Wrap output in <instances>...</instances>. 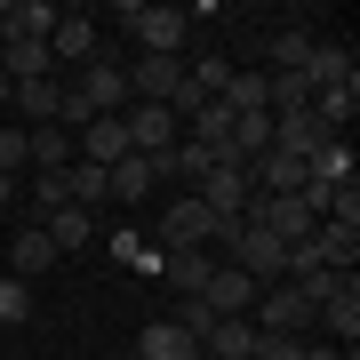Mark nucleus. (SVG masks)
<instances>
[{"label": "nucleus", "instance_id": "f257e3e1", "mask_svg": "<svg viewBox=\"0 0 360 360\" xmlns=\"http://www.w3.org/2000/svg\"><path fill=\"white\" fill-rule=\"evenodd\" d=\"M129 65H80V89H65V112H56V129H89V120H120L129 112Z\"/></svg>", "mask_w": 360, "mask_h": 360}, {"label": "nucleus", "instance_id": "f03ea898", "mask_svg": "<svg viewBox=\"0 0 360 360\" xmlns=\"http://www.w3.org/2000/svg\"><path fill=\"white\" fill-rule=\"evenodd\" d=\"M224 264L232 272H248V281H257V288H281V272H288V240H272V232L264 224H232L224 232Z\"/></svg>", "mask_w": 360, "mask_h": 360}, {"label": "nucleus", "instance_id": "7ed1b4c3", "mask_svg": "<svg viewBox=\"0 0 360 360\" xmlns=\"http://www.w3.org/2000/svg\"><path fill=\"white\" fill-rule=\"evenodd\" d=\"M224 232H232L224 217H208V208L184 193V200H168L160 217H153V248H160V257H176V248H208V240L224 248Z\"/></svg>", "mask_w": 360, "mask_h": 360}, {"label": "nucleus", "instance_id": "20e7f679", "mask_svg": "<svg viewBox=\"0 0 360 360\" xmlns=\"http://www.w3.org/2000/svg\"><path fill=\"white\" fill-rule=\"evenodd\" d=\"M248 312H257V321H248L257 336H304V328H321V304L296 296L288 281H281V288H257V304H248Z\"/></svg>", "mask_w": 360, "mask_h": 360}, {"label": "nucleus", "instance_id": "39448f33", "mask_svg": "<svg viewBox=\"0 0 360 360\" xmlns=\"http://www.w3.org/2000/svg\"><path fill=\"white\" fill-rule=\"evenodd\" d=\"M120 25L136 32L144 56H184V40H193V8H120Z\"/></svg>", "mask_w": 360, "mask_h": 360}, {"label": "nucleus", "instance_id": "423d86ee", "mask_svg": "<svg viewBox=\"0 0 360 360\" xmlns=\"http://www.w3.org/2000/svg\"><path fill=\"white\" fill-rule=\"evenodd\" d=\"M193 200L208 208V217L240 224V208L257 200V184H248V168H232V160H217V168H208V176H200V193H193Z\"/></svg>", "mask_w": 360, "mask_h": 360}, {"label": "nucleus", "instance_id": "0eeeda50", "mask_svg": "<svg viewBox=\"0 0 360 360\" xmlns=\"http://www.w3.org/2000/svg\"><path fill=\"white\" fill-rule=\"evenodd\" d=\"M120 129H129V153H136V160H160L168 144L184 136L168 104H129V112H120Z\"/></svg>", "mask_w": 360, "mask_h": 360}, {"label": "nucleus", "instance_id": "6e6552de", "mask_svg": "<svg viewBox=\"0 0 360 360\" xmlns=\"http://www.w3.org/2000/svg\"><path fill=\"white\" fill-rule=\"evenodd\" d=\"M129 96L136 104H176L184 96V56H136L129 65Z\"/></svg>", "mask_w": 360, "mask_h": 360}, {"label": "nucleus", "instance_id": "1a4fd4ad", "mask_svg": "<svg viewBox=\"0 0 360 360\" xmlns=\"http://www.w3.org/2000/svg\"><path fill=\"white\" fill-rule=\"evenodd\" d=\"M200 304L217 312V321H248V304H257V281H248V272H232V264H217V272H208V288H200Z\"/></svg>", "mask_w": 360, "mask_h": 360}, {"label": "nucleus", "instance_id": "9d476101", "mask_svg": "<svg viewBox=\"0 0 360 360\" xmlns=\"http://www.w3.org/2000/svg\"><path fill=\"white\" fill-rule=\"evenodd\" d=\"M104 184H112V208H144V200H153V184H160V160H112V168H104Z\"/></svg>", "mask_w": 360, "mask_h": 360}, {"label": "nucleus", "instance_id": "9b49d317", "mask_svg": "<svg viewBox=\"0 0 360 360\" xmlns=\"http://www.w3.org/2000/svg\"><path fill=\"white\" fill-rule=\"evenodd\" d=\"M328 144V129L312 112H272V153H288V160H312Z\"/></svg>", "mask_w": 360, "mask_h": 360}, {"label": "nucleus", "instance_id": "f8f14e48", "mask_svg": "<svg viewBox=\"0 0 360 360\" xmlns=\"http://www.w3.org/2000/svg\"><path fill=\"white\" fill-rule=\"evenodd\" d=\"M16 112H25V129H56V112H65V89L56 80H16Z\"/></svg>", "mask_w": 360, "mask_h": 360}, {"label": "nucleus", "instance_id": "ddd939ff", "mask_svg": "<svg viewBox=\"0 0 360 360\" xmlns=\"http://www.w3.org/2000/svg\"><path fill=\"white\" fill-rule=\"evenodd\" d=\"M49 65H96V25L89 16H65L49 32Z\"/></svg>", "mask_w": 360, "mask_h": 360}, {"label": "nucleus", "instance_id": "4468645a", "mask_svg": "<svg viewBox=\"0 0 360 360\" xmlns=\"http://www.w3.org/2000/svg\"><path fill=\"white\" fill-rule=\"evenodd\" d=\"M8 264H16V281H40V272L56 264V240L40 224H16V240H8Z\"/></svg>", "mask_w": 360, "mask_h": 360}, {"label": "nucleus", "instance_id": "2eb2a0df", "mask_svg": "<svg viewBox=\"0 0 360 360\" xmlns=\"http://www.w3.org/2000/svg\"><path fill=\"white\" fill-rule=\"evenodd\" d=\"M72 144H80V160H89V168H112V160H129V129H120V120H89V129H80Z\"/></svg>", "mask_w": 360, "mask_h": 360}, {"label": "nucleus", "instance_id": "dca6fc26", "mask_svg": "<svg viewBox=\"0 0 360 360\" xmlns=\"http://www.w3.org/2000/svg\"><path fill=\"white\" fill-rule=\"evenodd\" d=\"M56 25H65V8H56V0H8V25H0V32H16V40H49Z\"/></svg>", "mask_w": 360, "mask_h": 360}, {"label": "nucleus", "instance_id": "f3484780", "mask_svg": "<svg viewBox=\"0 0 360 360\" xmlns=\"http://www.w3.org/2000/svg\"><path fill=\"white\" fill-rule=\"evenodd\" d=\"M304 80H312V96H328V89H352V49H312L304 56Z\"/></svg>", "mask_w": 360, "mask_h": 360}, {"label": "nucleus", "instance_id": "a211bd4d", "mask_svg": "<svg viewBox=\"0 0 360 360\" xmlns=\"http://www.w3.org/2000/svg\"><path fill=\"white\" fill-rule=\"evenodd\" d=\"M160 272H168V288H176V296H200L208 272H217V257H208V248H176V257H160Z\"/></svg>", "mask_w": 360, "mask_h": 360}, {"label": "nucleus", "instance_id": "6ab92c4d", "mask_svg": "<svg viewBox=\"0 0 360 360\" xmlns=\"http://www.w3.org/2000/svg\"><path fill=\"white\" fill-rule=\"evenodd\" d=\"M257 345H264V336L248 328V321H217V328L200 336V352H208V360H257Z\"/></svg>", "mask_w": 360, "mask_h": 360}, {"label": "nucleus", "instance_id": "aec40b11", "mask_svg": "<svg viewBox=\"0 0 360 360\" xmlns=\"http://www.w3.org/2000/svg\"><path fill=\"white\" fill-rule=\"evenodd\" d=\"M312 248H321L328 272H352L360 264V224H312Z\"/></svg>", "mask_w": 360, "mask_h": 360}, {"label": "nucleus", "instance_id": "412c9836", "mask_svg": "<svg viewBox=\"0 0 360 360\" xmlns=\"http://www.w3.org/2000/svg\"><path fill=\"white\" fill-rule=\"evenodd\" d=\"M321 328L336 336V345H360V281H345V288L321 304Z\"/></svg>", "mask_w": 360, "mask_h": 360}, {"label": "nucleus", "instance_id": "4be33fe9", "mask_svg": "<svg viewBox=\"0 0 360 360\" xmlns=\"http://www.w3.org/2000/svg\"><path fill=\"white\" fill-rule=\"evenodd\" d=\"M136 360H200V345H193L176 321H153V328L136 336Z\"/></svg>", "mask_w": 360, "mask_h": 360}, {"label": "nucleus", "instance_id": "5701e85b", "mask_svg": "<svg viewBox=\"0 0 360 360\" xmlns=\"http://www.w3.org/2000/svg\"><path fill=\"white\" fill-rule=\"evenodd\" d=\"M40 232L56 240V257H72V248L96 240V217H89V208H56V217H40Z\"/></svg>", "mask_w": 360, "mask_h": 360}, {"label": "nucleus", "instance_id": "b1692460", "mask_svg": "<svg viewBox=\"0 0 360 360\" xmlns=\"http://www.w3.org/2000/svg\"><path fill=\"white\" fill-rule=\"evenodd\" d=\"M8 321H32V281H0V328Z\"/></svg>", "mask_w": 360, "mask_h": 360}, {"label": "nucleus", "instance_id": "393cba45", "mask_svg": "<svg viewBox=\"0 0 360 360\" xmlns=\"http://www.w3.org/2000/svg\"><path fill=\"white\" fill-rule=\"evenodd\" d=\"M176 328H184V336H193V345H200V336H208V328H217V312H208V304H200V296H184V312H176Z\"/></svg>", "mask_w": 360, "mask_h": 360}, {"label": "nucleus", "instance_id": "a878e982", "mask_svg": "<svg viewBox=\"0 0 360 360\" xmlns=\"http://www.w3.org/2000/svg\"><path fill=\"white\" fill-rule=\"evenodd\" d=\"M0 176H25V129H0Z\"/></svg>", "mask_w": 360, "mask_h": 360}, {"label": "nucleus", "instance_id": "bb28decb", "mask_svg": "<svg viewBox=\"0 0 360 360\" xmlns=\"http://www.w3.org/2000/svg\"><path fill=\"white\" fill-rule=\"evenodd\" d=\"M0 208H16V176H0Z\"/></svg>", "mask_w": 360, "mask_h": 360}, {"label": "nucleus", "instance_id": "cd10ccee", "mask_svg": "<svg viewBox=\"0 0 360 360\" xmlns=\"http://www.w3.org/2000/svg\"><path fill=\"white\" fill-rule=\"evenodd\" d=\"M8 96H16V80H8V72H0V112H8Z\"/></svg>", "mask_w": 360, "mask_h": 360}, {"label": "nucleus", "instance_id": "c85d7f7f", "mask_svg": "<svg viewBox=\"0 0 360 360\" xmlns=\"http://www.w3.org/2000/svg\"><path fill=\"white\" fill-rule=\"evenodd\" d=\"M0 25H8V0H0Z\"/></svg>", "mask_w": 360, "mask_h": 360}, {"label": "nucleus", "instance_id": "c756f323", "mask_svg": "<svg viewBox=\"0 0 360 360\" xmlns=\"http://www.w3.org/2000/svg\"><path fill=\"white\" fill-rule=\"evenodd\" d=\"M200 360H208V352H200Z\"/></svg>", "mask_w": 360, "mask_h": 360}]
</instances>
